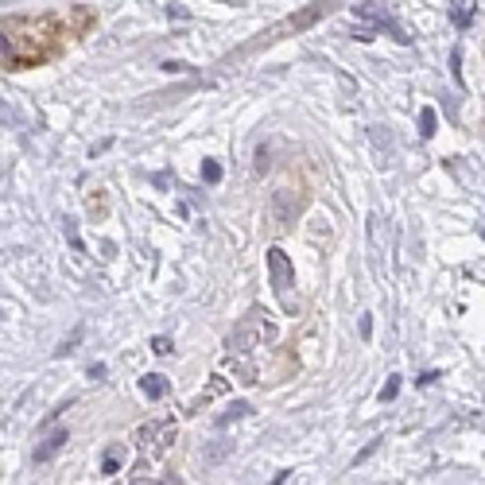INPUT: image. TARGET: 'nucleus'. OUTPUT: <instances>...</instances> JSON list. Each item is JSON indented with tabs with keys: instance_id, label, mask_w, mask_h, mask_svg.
<instances>
[{
	"instance_id": "obj_4",
	"label": "nucleus",
	"mask_w": 485,
	"mask_h": 485,
	"mask_svg": "<svg viewBox=\"0 0 485 485\" xmlns=\"http://www.w3.org/2000/svg\"><path fill=\"white\" fill-rule=\"evenodd\" d=\"M354 16L369 20V24H373V31H385V35H392L396 43H412V39H408V31L400 28V24L392 20V16H388V12L381 8V4H373V0H361V4H354Z\"/></svg>"
},
{
	"instance_id": "obj_19",
	"label": "nucleus",
	"mask_w": 485,
	"mask_h": 485,
	"mask_svg": "<svg viewBox=\"0 0 485 485\" xmlns=\"http://www.w3.org/2000/svg\"><path fill=\"white\" fill-rule=\"evenodd\" d=\"M376 446H381V439H373V443H369V446H365V450H361V455H357V462H365V458H369V455H373Z\"/></svg>"
},
{
	"instance_id": "obj_8",
	"label": "nucleus",
	"mask_w": 485,
	"mask_h": 485,
	"mask_svg": "<svg viewBox=\"0 0 485 485\" xmlns=\"http://www.w3.org/2000/svg\"><path fill=\"white\" fill-rule=\"evenodd\" d=\"M140 392H144L148 400H163L171 392V381L163 373H144L140 376Z\"/></svg>"
},
{
	"instance_id": "obj_3",
	"label": "nucleus",
	"mask_w": 485,
	"mask_h": 485,
	"mask_svg": "<svg viewBox=\"0 0 485 485\" xmlns=\"http://www.w3.org/2000/svg\"><path fill=\"white\" fill-rule=\"evenodd\" d=\"M268 280H272V291H276V299L284 303V307H295V299H291V291H295V272H291V260H287L284 248H268Z\"/></svg>"
},
{
	"instance_id": "obj_14",
	"label": "nucleus",
	"mask_w": 485,
	"mask_h": 485,
	"mask_svg": "<svg viewBox=\"0 0 485 485\" xmlns=\"http://www.w3.org/2000/svg\"><path fill=\"white\" fill-rule=\"evenodd\" d=\"M450 78L458 82V86H466V78H462V51H450Z\"/></svg>"
},
{
	"instance_id": "obj_16",
	"label": "nucleus",
	"mask_w": 485,
	"mask_h": 485,
	"mask_svg": "<svg viewBox=\"0 0 485 485\" xmlns=\"http://www.w3.org/2000/svg\"><path fill=\"white\" fill-rule=\"evenodd\" d=\"M357 330H361V338L369 342V338H373V315H361V318H357Z\"/></svg>"
},
{
	"instance_id": "obj_13",
	"label": "nucleus",
	"mask_w": 485,
	"mask_h": 485,
	"mask_svg": "<svg viewBox=\"0 0 485 485\" xmlns=\"http://www.w3.org/2000/svg\"><path fill=\"white\" fill-rule=\"evenodd\" d=\"M202 179H206L210 187L221 183V163H218V159H202Z\"/></svg>"
},
{
	"instance_id": "obj_2",
	"label": "nucleus",
	"mask_w": 485,
	"mask_h": 485,
	"mask_svg": "<svg viewBox=\"0 0 485 485\" xmlns=\"http://www.w3.org/2000/svg\"><path fill=\"white\" fill-rule=\"evenodd\" d=\"M276 338V322L264 315V311H248L237 322V330L226 338V354H241V349H257V342H272Z\"/></svg>"
},
{
	"instance_id": "obj_9",
	"label": "nucleus",
	"mask_w": 485,
	"mask_h": 485,
	"mask_svg": "<svg viewBox=\"0 0 485 485\" xmlns=\"http://www.w3.org/2000/svg\"><path fill=\"white\" fill-rule=\"evenodd\" d=\"M120 466H125V446H117V443H113L109 450L101 455V474H105V477H113V474L120 470Z\"/></svg>"
},
{
	"instance_id": "obj_6",
	"label": "nucleus",
	"mask_w": 485,
	"mask_h": 485,
	"mask_svg": "<svg viewBox=\"0 0 485 485\" xmlns=\"http://www.w3.org/2000/svg\"><path fill=\"white\" fill-rule=\"evenodd\" d=\"M450 4V24H455L458 31H466L470 24H474L477 16V0H446Z\"/></svg>"
},
{
	"instance_id": "obj_12",
	"label": "nucleus",
	"mask_w": 485,
	"mask_h": 485,
	"mask_svg": "<svg viewBox=\"0 0 485 485\" xmlns=\"http://www.w3.org/2000/svg\"><path fill=\"white\" fill-rule=\"evenodd\" d=\"M400 385H404V376H400V373H392V376H388V381H385V388H381V404L396 400V396H400Z\"/></svg>"
},
{
	"instance_id": "obj_1",
	"label": "nucleus",
	"mask_w": 485,
	"mask_h": 485,
	"mask_svg": "<svg viewBox=\"0 0 485 485\" xmlns=\"http://www.w3.org/2000/svg\"><path fill=\"white\" fill-rule=\"evenodd\" d=\"M330 4H334V0H315V4H307L303 12H295L291 20H280V24H272L268 31L253 35V39H248L245 47H241L237 55H233V59H241V55H248V51H260V47H268V43H276L280 35H299V31H307L315 20H322V16H327V12H330Z\"/></svg>"
},
{
	"instance_id": "obj_10",
	"label": "nucleus",
	"mask_w": 485,
	"mask_h": 485,
	"mask_svg": "<svg viewBox=\"0 0 485 485\" xmlns=\"http://www.w3.org/2000/svg\"><path fill=\"white\" fill-rule=\"evenodd\" d=\"M435 129H439V113L431 109V105H423V109H419V140H431Z\"/></svg>"
},
{
	"instance_id": "obj_7",
	"label": "nucleus",
	"mask_w": 485,
	"mask_h": 485,
	"mask_svg": "<svg viewBox=\"0 0 485 485\" xmlns=\"http://www.w3.org/2000/svg\"><path fill=\"white\" fill-rule=\"evenodd\" d=\"M66 439H70V431H66V427H59L55 435H47L39 446H35V462H51V458H55V455L62 450V446H66Z\"/></svg>"
},
{
	"instance_id": "obj_17",
	"label": "nucleus",
	"mask_w": 485,
	"mask_h": 485,
	"mask_svg": "<svg viewBox=\"0 0 485 485\" xmlns=\"http://www.w3.org/2000/svg\"><path fill=\"white\" fill-rule=\"evenodd\" d=\"M152 349H156L159 357H163V354H171V338H152Z\"/></svg>"
},
{
	"instance_id": "obj_5",
	"label": "nucleus",
	"mask_w": 485,
	"mask_h": 485,
	"mask_svg": "<svg viewBox=\"0 0 485 485\" xmlns=\"http://www.w3.org/2000/svg\"><path fill=\"white\" fill-rule=\"evenodd\" d=\"M295 214H299V199L291 190H276V194H272V210H268V221L276 229H287L295 221Z\"/></svg>"
},
{
	"instance_id": "obj_18",
	"label": "nucleus",
	"mask_w": 485,
	"mask_h": 485,
	"mask_svg": "<svg viewBox=\"0 0 485 485\" xmlns=\"http://www.w3.org/2000/svg\"><path fill=\"white\" fill-rule=\"evenodd\" d=\"M86 376H89V381H105V365H89Z\"/></svg>"
},
{
	"instance_id": "obj_11",
	"label": "nucleus",
	"mask_w": 485,
	"mask_h": 485,
	"mask_svg": "<svg viewBox=\"0 0 485 485\" xmlns=\"http://www.w3.org/2000/svg\"><path fill=\"white\" fill-rule=\"evenodd\" d=\"M248 412H253V408H248V404H245V400H237V404H229V408H226V412H221V416H218V427H226V423H233V419H245V416H248Z\"/></svg>"
},
{
	"instance_id": "obj_15",
	"label": "nucleus",
	"mask_w": 485,
	"mask_h": 485,
	"mask_svg": "<svg viewBox=\"0 0 485 485\" xmlns=\"http://www.w3.org/2000/svg\"><path fill=\"white\" fill-rule=\"evenodd\" d=\"M82 334H86V330H82V327H78V330H74V334H70V338H66V342H62V346H59V349H55V357H66V354H70V349H78V342H82Z\"/></svg>"
}]
</instances>
